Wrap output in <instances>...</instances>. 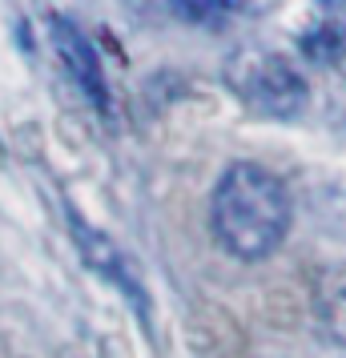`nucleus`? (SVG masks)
<instances>
[{
	"instance_id": "nucleus-6",
	"label": "nucleus",
	"mask_w": 346,
	"mask_h": 358,
	"mask_svg": "<svg viewBox=\"0 0 346 358\" xmlns=\"http://www.w3.org/2000/svg\"><path fill=\"white\" fill-rule=\"evenodd\" d=\"M250 0H169V13L185 24H201V29H217L230 17H238Z\"/></svg>"
},
{
	"instance_id": "nucleus-4",
	"label": "nucleus",
	"mask_w": 346,
	"mask_h": 358,
	"mask_svg": "<svg viewBox=\"0 0 346 358\" xmlns=\"http://www.w3.org/2000/svg\"><path fill=\"white\" fill-rule=\"evenodd\" d=\"M49 41L57 57H61V65L65 73L73 77V85L85 93V101L97 109L101 117L113 113V97H109V81H105V69H101V57L93 49V41L85 33L81 24L73 17H49Z\"/></svg>"
},
{
	"instance_id": "nucleus-8",
	"label": "nucleus",
	"mask_w": 346,
	"mask_h": 358,
	"mask_svg": "<svg viewBox=\"0 0 346 358\" xmlns=\"http://www.w3.org/2000/svg\"><path fill=\"white\" fill-rule=\"evenodd\" d=\"M326 13H346V0H318Z\"/></svg>"
},
{
	"instance_id": "nucleus-7",
	"label": "nucleus",
	"mask_w": 346,
	"mask_h": 358,
	"mask_svg": "<svg viewBox=\"0 0 346 358\" xmlns=\"http://www.w3.org/2000/svg\"><path fill=\"white\" fill-rule=\"evenodd\" d=\"M298 49L306 52L314 65H334L346 49V33L338 24H330V20H318L314 29H306V33L298 36Z\"/></svg>"
},
{
	"instance_id": "nucleus-3",
	"label": "nucleus",
	"mask_w": 346,
	"mask_h": 358,
	"mask_svg": "<svg viewBox=\"0 0 346 358\" xmlns=\"http://www.w3.org/2000/svg\"><path fill=\"white\" fill-rule=\"evenodd\" d=\"M65 213H69V234H73V245L81 250L85 266H89L101 282H109L113 290L125 294L141 318H149V294H145V286H141L137 270H133V262L125 258V250H121L105 229L89 226L77 210H65Z\"/></svg>"
},
{
	"instance_id": "nucleus-1",
	"label": "nucleus",
	"mask_w": 346,
	"mask_h": 358,
	"mask_svg": "<svg viewBox=\"0 0 346 358\" xmlns=\"http://www.w3.org/2000/svg\"><path fill=\"white\" fill-rule=\"evenodd\" d=\"M294 210L290 194L270 169L254 162H233L214 185L210 197V226L217 245L238 262L274 258L290 234Z\"/></svg>"
},
{
	"instance_id": "nucleus-2",
	"label": "nucleus",
	"mask_w": 346,
	"mask_h": 358,
	"mask_svg": "<svg viewBox=\"0 0 346 358\" xmlns=\"http://www.w3.org/2000/svg\"><path fill=\"white\" fill-rule=\"evenodd\" d=\"M226 85L250 113L270 117V121H290L306 109L310 89L306 77L298 73L282 52L262 49V45H242L226 61Z\"/></svg>"
},
{
	"instance_id": "nucleus-5",
	"label": "nucleus",
	"mask_w": 346,
	"mask_h": 358,
	"mask_svg": "<svg viewBox=\"0 0 346 358\" xmlns=\"http://www.w3.org/2000/svg\"><path fill=\"white\" fill-rule=\"evenodd\" d=\"M314 318L322 334L346 350V266H330L314 278Z\"/></svg>"
}]
</instances>
